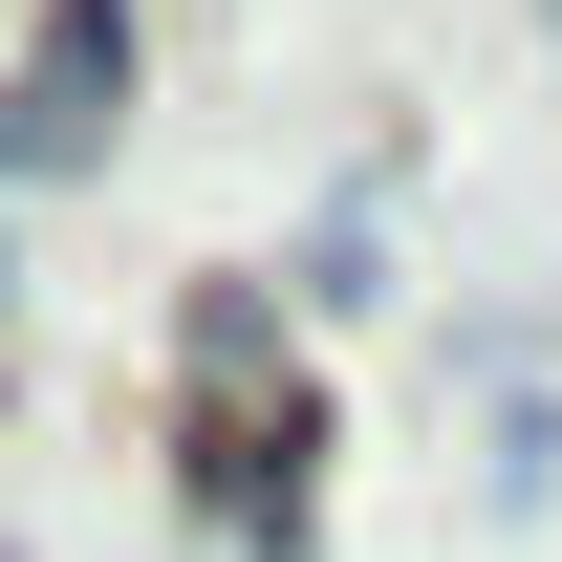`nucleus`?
Returning a JSON list of instances; mask_svg holds the SVG:
<instances>
[{
	"instance_id": "obj_1",
	"label": "nucleus",
	"mask_w": 562,
	"mask_h": 562,
	"mask_svg": "<svg viewBox=\"0 0 562 562\" xmlns=\"http://www.w3.org/2000/svg\"><path fill=\"white\" fill-rule=\"evenodd\" d=\"M109 109H131V0H44V44L0 66V173L109 151Z\"/></svg>"
}]
</instances>
